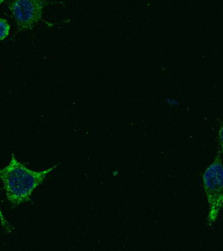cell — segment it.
Instances as JSON below:
<instances>
[{
  "mask_svg": "<svg viewBox=\"0 0 223 251\" xmlns=\"http://www.w3.org/2000/svg\"><path fill=\"white\" fill-rule=\"evenodd\" d=\"M4 0H0V4L3 3Z\"/></svg>",
  "mask_w": 223,
  "mask_h": 251,
  "instance_id": "obj_7",
  "label": "cell"
},
{
  "mask_svg": "<svg viewBox=\"0 0 223 251\" xmlns=\"http://www.w3.org/2000/svg\"><path fill=\"white\" fill-rule=\"evenodd\" d=\"M10 25L5 20L0 19V41L3 40L9 35Z\"/></svg>",
  "mask_w": 223,
  "mask_h": 251,
  "instance_id": "obj_4",
  "label": "cell"
},
{
  "mask_svg": "<svg viewBox=\"0 0 223 251\" xmlns=\"http://www.w3.org/2000/svg\"><path fill=\"white\" fill-rule=\"evenodd\" d=\"M44 5V0H13L10 9L20 27L30 29L40 21Z\"/></svg>",
  "mask_w": 223,
  "mask_h": 251,
  "instance_id": "obj_3",
  "label": "cell"
},
{
  "mask_svg": "<svg viewBox=\"0 0 223 251\" xmlns=\"http://www.w3.org/2000/svg\"><path fill=\"white\" fill-rule=\"evenodd\" d=\"M203 184L209 205L207 223L212 226L223 207V164L220 152L205 170Z\"/></svg>",
  "mask_w": 223,
  "mask_h": 251,
  "instance_id": "obj_2",
  "label": "cell"
},
{
  "mask_svg": "<svg viewBox=\"0 0 223 251\" xmlns=\"http://www.w3.org/2000/svg\"><path fill=\"white\" fill-rule=\"evenodd\" d=\"M0 224H1V226L3 228L4 231H5L6 233H11L13 231V227L11 225V224L8 222L7 220L6 219L5 216H4L3 212L1 207H0Z\"/></svg>",
  "mask_w": 223,
  "mask_h": 251,
  "instance_id": "obj_5",
  "label": "cell"
},
{
  "mask_svg": "<svg viewBox=\"0 0 223 251\" xmlns=\"http://www.w3.org/2000/svg\"><path fill=\"white\" fill-rule=\"evenodd\" d=\"M57 166L41 171L32 170L12 155L9 164L0 169V178L12 207H17L28 201L34 190L42 184L46 176Z\"/></svg>",
  "mask_w": 223,
  "mask_h": 251,
  "instance_id": "obj_1",
  "label": "cell"
},
{
  "mask_svg": "<svg viewBox=\"0 0 223 251\" xmlns=\"http://www.w3.org/2000/svg\"><path fill=\"white\" fill-rule=\"evenodd\" d=\"M219 152L223 155V124L221 126L218 133Z\"/></svg>",
  "mask_w": 223,
  "mask_h": 251,
  "instance_id": "obj_6",
  "label": "cell"
}]
</instances>
